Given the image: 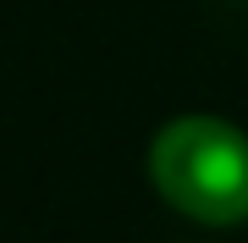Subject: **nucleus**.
Instances as JSON below:
<instances>
[{"label":"nucleus","instance_id":"obj_1","mask_svg":"<svg viewBox=\"0 0 248 243\" xmlns=\"http://www.w3.org/2000/svg\"><path fill=\"white\" fill-rule=\"evenodd\" d=\"M149 177L171 210L204 227L248 221V138L221 116H177L149 149Z\"/></svg>","mask_w":248,"mask_h":243}]
</instances>
